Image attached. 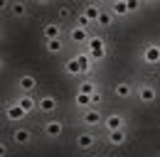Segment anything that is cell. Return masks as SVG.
<instances>
[{"label": "cell", "mask_w": 160, "mask_h": 157, "mask_svg": "<svg viewBox=\"0 0 160 157\" xmlns=\"http://www.w3.org/2000/svg\"><path fill=\"white\" fill-rule=\"evenodd\" d=\"M18 88H20V93H32L37 88V78L32 76V74H22L18 78Z\"/></svg>", "instance_id": "9a60e30c"}, {"label": "cell", "mask_w": 160, "mask_h": 157, "mask_svg": "<svg viewBox=\"0 0 160 157\" xmlns=\"http://www.w3.org/2000/svg\"><path fill=\"white\" fill-rule=\"evenodd\" d=\"M57 15H59V20H69V17H72V10H69L67 5H62L59 10H57Z\"/></svg>", "instance_id": "484cf974"}, {"label": "cell", "mask_w": 160, "mask_h": 157, "mask_svg": "<svg viewBox=\"0 0 160 157\" xmlns=\"http://www.w3.org/2000/svg\"><path fill=\"white\" fill-rule=\"evenodd\" d=\"M15 103H18L22 111H25V113L30 116L32 111H37V103H40V98H35L32 93H20V96L15 98Z\"/></svg>", "instance_id": "52a82bcc"}, {"label": "cell", "mask_w": 160, "mask_h": 157, "mask_svg": "<svg viewBox=\"0 0 160 157\" xmlns=\"http://www.w3.org/2000/svg\"><path fill=\"white\" fill-rule=\"evenodd\" d=\"M140 61L143 64H148V66H158L160 64V44L158 42H145L143 47H140Z\"/></svg>", "instance_id": "7a4b0ae2"}, {"label": "cell", "mask_w": 160, "mask_h": 157, "mask_svg": "<svg viewBox=\"0 0 160 157\" xmlns=\"http://www.w3.org/2000/svg\"><path fill=\"white\" fill-rule=\"evenodd\" d=\"M101 88V83L96 81V78H89V81H81L79 88H77V93H86V96H91V93H96Z\"/></svg>", "instance_id": "d6986e66"}, {"label": "cell", "mask_w": 160, "mask_h": 157, "mask_svg": "<svg viewBox=\"0 0 160 157\" xmlns=\"http://www.w3.org/2000/svg\"><path fill=\"white\" fill-rule=\"evenodd\" d=\"M77 59H79V64H81V74H91V69H94V59L89 57L86 52H79Z\"/></svg>", "instance_id": "603a6c76"}, {"label": "cell", "mask_w": 160, "mask_h": 157, "mask_svg": "<svg viewBox=\"0 0 160 157\" xmlns=\"http://www.w3.org/2000/svg\"><path fill=\"white\" fill-rule=\"evenodd\" d=\"M77 25H79V27H84V30H86V27H89L91 22H89V20H86V17H84V15H81V12H79V15H77Z\"/></svg>", "instance_id": "83f0119b"}, {"label": "cell", "mask_w": 160, "mask_h": 157, "mask_svg": "<svg viewBox=\"0 0 160 157\" xmlns=\"http://www.w3.org/2000/svg\"><path fill=\"white\" fill-rule=\"evenodd\" d=\"M67 37H69V42H74V44H86L91 35H89V30H84V27H79V25H74V27L69 30Z\"/></svg>", "instance_id": "7c38bea8"}, {"label": "cell", "mask_w": 160, "mask_h": 157, "mask_svg": "<svg viewBox=\"0 0 160 157\" xmlns=\"http://www.w3.org/2000/svg\"><path fill=\"white\" fill-rule=\"evenodd\" d=\"M103 128H106V133H108V130H123V128H126V116H121V113L103 116Z\"/></svg>", "instance_id": "8992f818"}, {"label": "cell", "mask_w": 160, "mask_h": 157, "mask_svg": "<svg viewBox=\"0 0 160 157\" xmlns=\"http://www.w3.org/2000/svg\"><path fill=\"white\" fill-rule=\"evenodd\" d=\"M12 142L20 145V147H27V145L32 142V133H30V128H15V130H12Z\"/></svg>", "instance_id": "4fadbf2b"}, {"label": "cell", "mask_w": 160, "mask_h": 157, "mask_svg": "<svg viewBox=\"0 0 160 157\" xmlns=\"http://www.w3.org/2000/svg\"><path fill=\"white\" fill-rule=\"evenodd\" d=\"M62 133H64V123L62 120H47L42 125V135L47 137V140H59Z\"/></svg>", "instance_id": "5b68a950"}, {"label": "cell", "mask_w": 160, "mask_h": 157, "mask_svg": "<svg viewBox=\"0 0 160 157\" xmlns=\"http://www.w3.org/2000/svg\"><path fill=\"white\" fill-rule=\"evenodd\" d=\"M106 140H108V145L121 147V145L128 140V133H126V128H123V130H108V133H106Z\"/></svg>", "instance_id": "e0dca14e"}, {"label": "cell", "mask_w": 160, "mask_h": 157, "mask_svg": "<svg viewBox=\"0 0 160 157\" xmlns=\"http://www.w3.org/2000/svg\"><path fill=\"white\" fill-rule=\"evenodd\" d=\"M113 93H116V98H121V101H128V98L133 96L136 91H133L131 81H118V83L113 86Z\"/></svg>", "instance_id": "2e32d148"}, {"label": "cell", "mask_w": 160, "mask_h": 157, "mask_svg": "<svg viewBox=\"0 0 160 157\" xmlns=\"http://www.w3.org/2000/svg\"><path fill=\"white\" fill-rule=\"evenodd\" d=\"M57 108H59V101L52 96V93H44L40 98V103H37V111H42V113H54Z\"/></svg>", "instance_id": "8fae6325"}, {"label": "cell", "mask_w": 160, "mask_h": 157, "mask_svg": "<svg viewBox=\"0 0 160 157\" xmlns=\"http://www.w3.org/2000/svg\"><path fill=\"white\" fill-rule=\"evenodd\" d=\"M108 10L113 12V17H126V15H131V10H128V2H126V0H113Z\"/></svg>", "instance_id": "ffe728a7"}, {"label": "cell", "mask_w": 160, "mask_h": 157, "mask_svg": "<svg viewBox=\"0 0 160 157\" xmlns=\"http://www.w3.org/2000/svg\"><path fill=\"white\" fill-rule=\"evenodd\" d=\"M136 96H138V101L143 106H150V103L158 101V88L153 83H140L138 88H136Z\"/></svg>", "instance_id": "277c9868"}, {"label": "cell", "mask_w": 160, "mask_h": 157, "mask_svg": "<svg viewBox=\"0 0 160 157\" xmlns=\"http://www.w3.org/2000/svg\"><path fill=\"white\" fill-rule=\"evenodd\" d=\"M79 125L84 128H96V125H103V116H101L99 108H89V111H79Z\"/></svg>", "instance_id": "3957f363"}, {"label": "cell", "mask_w": 160, "mask_h": 157, "mask_svg": "<svg viewBox=\"0 0 160 157\" xmlns=\"http://www.w3.org/2000/svg\"><path fill=\"white\" fill-rule=\"evenodd\" d=\"M42 39H62V22H44L42 25Z\"/></svg>", "instance_id": "9c48e42d"}, {"label": "cell", "mask_w": 160, "mask_h": 157, "mask_svg": "<svg viewBox=\"0 0 160 157\" xmlns=\"http://www.w3.org/2000/svg\"><path fill=\"white\" fill-rule=\"evenodd\" d=\"M8 152H10V147L2 142V145H0V157H8Z\"/></svg>", "instance_id": "f546056e"}, {"label": "cell", "mask_w": 160, "mask_h": 157, "mask_svg": "<svg viewBox=\"0 0 160 157\" xmlns=\"http://www.w3.org/2000/svg\"><path fill=\"white\" fill-rule=\"evenodd\" d=\"M64 74L67 76H81V64H79V59H77V54L64 61Z\"/></svg>", "instance_id": "ac0fdd59"}, {"label": "cell", "mask_w": 160, "mask_h": 157, "mask_svg": "<svg viewBox=\"0 0 160 157\" xmlns=\"http://www.w3.org/2000/svg\"><path fill=\"white\" fill-rule=\"evenodd\" d=\"M96 25H101V27H111L113 25V12L108 10V7H101V15H99V22Z\"/></svg>", "instance_id": "cb8c5ba5"}, {"label": "cell", "mask_w": 160, "mask_h": 157, "mask_svg": "<svg viewBox=\"0 0 160 157\" xmlns=\"http://www.w3.org/2000/svg\"><path fill=\"white\" fill-rule=\"evenodd\" d=\"M44 49H47L49 54H62L64 42H62V39H49V42H44Z\"/></svg>", "instance_id": "d4e9b609"}, {"label": "cell", "mask_w": 160, "mask_h": 157, "mask_svg": "<svg viewBox=\"0 0 160 157\" xmlns=\"http://www.w3.org/2000/svg\"><path fill=\"white\" fill-rule=\"evenodd\" d=\"M126 2H128V10H131V12L140 10V0H126Z\"/></svg>", "instance_id": "f1b7e54d"}, {"label": "cell", "mask_w": 160, "mask_h": 157, "mask_svg": "<svg viewBox=\"0 0 160 157\" xmlns=\"http://www.w3.org/2000/svg\"><path fill=\"white\" fill-rule=\"evenodd\" d=\"M74 145H77L79 150H91V147L96 145V135H94L91 130H81L79 135L74 137Z\"/></svg>", "instance_id": "30bf717a"}, {"label": "cell", "mask_w": 160, "mask_h": 157, "mask_svg": "<svg viewBox=\"0 0 160 157\" xmlns=\"http://www.w3.org/2000/svg\"><path fill=\"white\" fill-rule=\"evenodd\" d=\"M84 47H86V54L94 59V61H103L106 54H108V44H106V39L101 37V35H91Z\"/></svg>", "instance_id": "6da1fadb"}, {"label": "cell", "mask_w": 160, "mask_h": 157, "mask_svg": "<svg viewBox=\"0 0 160 157\" xmlns=\"http://www.w3.org/2000/svg\"><path fill=\"white\" fill-rule=\"evenodd\" d=\"M5 118H8V120L20 123V120H25V118H27V113L22 111L20 106L15 103V98H12V101H8V103H5Z\"/></svg>", "instance_id": "ba28073f"}, {"label": "cell", "mask_w": 160, "mask_h": 157, "mask_svg": "<svg viewBox=\"0 0 160 157\" xmlns=\"http://www.w3.org/2000/svg\"><path fill=\"white\" fill-rule=\"evenodd\" d=\"M91 103H94V106H99V103H103V91H96V93H91Z\"/></svg>", "instance_id": "4316f807"}, {"label": "cell", "mask_w": 160, "mask_h": 157, "mask_svg": "<svg viewBox=\"0 0 160 157\" xmlns=\"http://www.w3.org/2000/svg\"><path fill=\"white\" fill-rule=\"evenodd\" d=\"M74 106H77L79 111H89V108H96V106L91 103V96H86V93H77V96H74Z\"/></svg>", "instance_id": "44dd1931"}, {"label": "cell", "mask_w": 160, "mask_h": 157, "mask_svg": "<svg viewBox=\"0 0 160 157\" xmlns=\"http://www.w3.org/2000/svg\"><path fill=\"white\" fill-rule=\"evenodd\" d=\"M81 15L89 20L91 25H96V22H99V15H101V5L99 2H86V5L81 7Z\"/></svg>", "instance_id": "5bb4252c"}, {"label": "cell", "mask_w": 160, "mask_h": 157, "mask_svg": "<svg viewBox=\"0 0 160 157\" xmlns=\"http://www.w3.org/2000/svg\"><path fill=\"white\" fill-rule=\"evenodd\" d=\"M10 15H12V17H27V15H30L27 2H10Z\"/></svg>", "instance_id": "7402d4cb"}]
</instances>
